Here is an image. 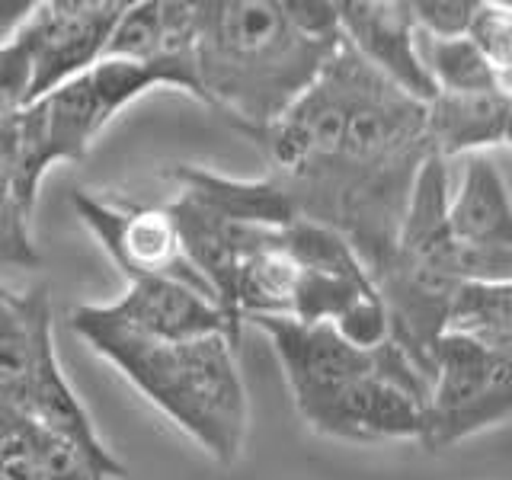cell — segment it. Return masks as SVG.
Here are the masks:
<instances>
[{
	"mask_svg": "<svg viewBox=\"0 0 512 480\" xmlns=\"http://www.w3.org/2000/svg\"><path fill=\"white\" fill-rule=\"evenodd\" d=\"M0 480H45L36 468V461L29 455L23 429H20V436L0 452Z\"/></svg>",
	"mask_w": 512,
	"mask_h": 480,
	"instance_id": "26",
	"label": "cell"
},
{
	"mask_svg": "<svg viewBox=\"0 0 512 480\" xmlns=\"http://www.w3.org/2000/svg\"><path fill=\"white\" fill-rule=\"evenodd\" d=\"M32 212L10 183H0V269H39L42 253L32 244Z\"/></svg>",
	"mask_w": 512,
	"mask_h": 480,
	"instance_id": "23",
	"label": "cell"
},
{
	"mask_svg": "<svg viewBox=\"0 0 512 480\" xmlns=\"http://www.w3.org/2000/svg\"><path fill=\"white\" fill-rule=\"evenodd\" d=\"M26 420L42 426L45 432H52V436H58L64 442H71L74 448H80V452L100 468V474L106 480L125 477V464L109 452L100 436H96L90 413L84 410V404L77 400L74 388L61 372V362L55 352V336L45 340V346L39 349L36 368H32Z\"/></svg>",
	"mask_w": 512,
	"mask_h": 480,
	"instance_id": "13",
	"label": "cell"
},
{
	"mask_svg": "<svg viewBox=\"0 0 512 480\" xmlns=\"http://www.w3.org/2000/svg\"><path fill=\"white\" fill-rule=\"evenodd\" d=\"M298 218L343 234L372 279L388 263L426 164V106L343 42L301 100L250 135Z\"/></svg>",
	"mask_w": 512,
	"mask_h": 480,
	"instance_id": "1",
	"label": "cell"
},
{
	"mask_svg": "<svg viewBox=\"0 0 512 480\" xmlns=\"http://www.w3.org/2000/svg\"><path fill=\"white\" fill-rule=\"evenodd\" d=\"M512 122V93H436L426 103V141L429 151L452 160L458 154H484L487 148L506 144Z\"/></svg>",
	"mask_w": 512,
	"mask_h": 480,
	"instance_id": "15",
	"label": "cell"
},
{
	"mask_svg": "<svg viewBox=\"0 0 512 480\" xmlns=\"http://www.w3.org/2000/svg\"><path fill=\"white\" fill-rule=\"evenodd\" d=\"M160 87L151 68L132 61L103 58L87 74H80L58 90L32 100L13 119L16 132V173L13 186L20 202L36 208L39 186L48 167L58 160L77 164L90 154L96 135L112 122L116 112L132 106L138 96Z\"/></svg>",
	"mask_w": 512,
	"mask_h": 480,
	"instance_id": "5",
	"label": "cell"
},
{
	"mask_svg": "<svg viewBox=\"0 0 512 480\" xmlns=\"http://www.w3.org/2000/svg\"><path fill=\"white\" fill-rule=\"evenodd\" d=\"M167 212L176 224V231H180L186 260L202 276V282L212 288L218 308L224 320H228L231 340L237 346L240 327H244V320H240V311H237V276H240V266H244V256L269 228L237 224L231 218L212 212V208L202 205L199 199H192L189 192H180V196L167 205Z\"/></svg>",
	"mask_w": 512,
	"mask_h": 480,
	"instance_id": "10",
	"label": "cell"
},
{
	"mask_svg": "<svg viewBox=\"0 0 512 480\" xmlns=\"http://www.w3.org/2000/svg\"><path fill=\"white\" fill-rule=\"evenodd\" d=\"M500 356H512V282L461 285L448 330Z\"/></svg>",
	"mask_w": 512,
	"mask_h": 480,
	"instance_id": "18",
	"label": "cell"
},
{
	"mask_svg": "<svg viewBox=\"0 0 512 480\" xmlns=\"http://www.w3.org/2000/svg\"><path fill=\"white\" fill-rule=\"evenodd\" d=\"M375 285L388 311L391 343L429 381L448 314L464 285L448 231V160L429 154L420 167L397 244Z\"/></svg>",
	"mask_w": 512,
	"mask_h": 480,
	"instance_id": "4",
	"label": "cell"
},
{
	"mask_svg": "<svg viewBox=\"0 0 512 480\" xmlns=\"http://www.w3.org/2000/svg\"><path fill=\"white\" fill-rule=\"evenodd\" d=\"M448 231L464 285L512 282V196L487 154L464 157L461 180L448 189Z\"/></svg>",
	"mask_w": 512,
	"mask_h": 480,
	"instance_id": "8",
	"label": "cell"
},
{
	"mask_svg": "<svg viewBox=\"0 0 512 480\" xmlns=\"http://www.w3.org/2000/svg\"><path fill=\"white\" fill-rule=\"evenodd\" d=\"M29 106V58L20 45L0 48V128Z\"/></svg>",
	"mask_w": 512,
	"mask_h": 480,
	"instance_id": "25",
	"label": "cell"
},
{
	"mask_svg": "<svg viewBox=\"0 0 512 480\" xmlns=\"http://www.w3.org/2000/svg\"><path fill=\"white\" fill-rule=\"evenodd\" d=\"M512 416V356H500L471 343L468 336L445 333L429 375L426 448H445Z\"/></svg>",
	"mask_w": 512,
	"mask_h": 480,
	"instance_id": "6",
	"label": "cell"
},
{
	"mask_svg": "<svg viewBox=\"0 0 512 480\" xmlns=\"http://www.w3.org/2000/svg\"><path fill=\"white\" fill-rule=\"evenodd\" d=\"M103 311L116 324L157 343H192L218 333L231 340L228 320H224L218 301L173 279L128 282V292L119 301L103 304Z\"/></svg>",
	"mask_w": 512,
	"mask_h": 480,
	"instance_id": "12",
	"label": "cell"
},
{
	"mask_svg": "<svg viewBox=\"0 0 512 480\" xmlns=\"http://www.w3.org/2000/svg\"><path fill=\"white\" fill-rule=\"evenodd\" d=\"M32 10H36V4H29V0H0V48L16 42Z\"/></svg>",
	"mask_w": 512,
	"mask_h": 480,
	"instance_id": "27",
	"label": "cell"
},
{
	"mask_svg": "<svg viewBox=\"0 0 512 480\" xmlns=\"http://www.w3.org/2000/svg\"><path fill=\"white\" fill-rule=\"evenodd\" d=\"M23 439L45 480H106L80 448L52 436V432H45L36 423L23 420Z\"/></svg>",
	"mask_w": 512,
	"mask_h": 480,
	"instance_id": "21",
	"label": "cell"
},
{
	"mask_svg": "<svg viewBox=\"0 0 512 480\" xmlns=\"http://www.w3.org/2000/svg\"><path fill=\"white\" fill-rule=\"evenodd\" d=\"M71 327L218 464H234L247 439V388L224 333L192 343H157L116 324L103 304H80Z\"/></svg>",
	"mask_w": 512,
	"mask_h": 480,
	"instance_id": "3",
	"label": "cell"
},
{
	"mask_svg": "<svg viewBox=\"0 0 512 480\" xmlns=\"http://www.w3.org/2000/svg\"><path fill=\"white\" fill-rule=\"evenodd\" d=\"M77 218L87 224L90 234L100 240L106 256L128 282L135 279H173L212 295V288L186 260L180 231L164 208H141V205H116L96 199L93 192L77 189L71 196ZM215 298V295H212Z\"/></svg>",
	"mask_w": 512,
	"mask_h": 480,
	"instance_id": "9",
	"label": "cell"
},
{
	"mask_svg": "<svg viewBox=\"0 0 512 480\" xmlns=\"http://www.w3.org/2000/svg\"><path fill=\"white\" fill-rule=\"evenodd\" d=\"M420 58L439 93H487L503 90L484 52L468 39H429L420 36Z\"/></svg>",
	"mask_w": 512,
	"mask_h": 480,
	"instance_id": "19",
	"label": "cell"
},
{
	"mask_svg": "<svg viewBox=\"0 0 512 480\" xmlns=\"http://www.w3.org/2000/svg\"><path fill=\"white\" fill-rule=\"evenodd\" d=\"M52 336V301L42 285L20 295L0 285V407L26 416L32 368Z\"/></svg>",
	"mask_w": 512,
	"mask_h": 480,
	"instance_id": "14",
	"label": "cell"
},
{
	"mask_svg": "<svg viewBox=\"0 0 512 480\" xmlns=\"http://www.w3.org/2000/svg\"><path fill=\"white\" fill-rule=\"evenodd\" d=\"M468 39L484 52L503 90L512 93V4H480Z\"/></svg>",
	"mask_w": 512,
	"mask_h": 480,
	"instance_id": "22",
	"label": "cell"
},
{
	"mask_svg": "<svg viewBox=\"0 0 512 480\" xmlns=\"http://www.w3.org/2000/svg\"><path fill=\"white\" fill-rule=\"evenodd\" d=\"M279 231H263L240 266L237 311L244 324L250 317H292L301 263L288 253Z\"/></svg>",
	"mask_w": 512,
	"mask_h": 480,
	"instance_id": "17",
	"label": "cell"
},
{
	"mask_svg": "<svg viewBox=\"0 0 512 480\" xmlns=\"http://www.w3.org/2000/svg\"><path fill=\"white\" fill-rule=\"evenodd\" d=\"M506 144H509V148H512V122H509V132H506Z\"/></svg>",
	"mask_w": 512,
	"mask_h": 480,
	"instance_id": "29",
	"label": "cell"
},
{
	"mask_svg": "<svg viewBox=\"0 0 512 480\" xmlns=\"http://www.w3.org/2000/svg\"><path fill=\"white\" fill-rule=\"evenodd\" d=\"M340 10L343 42L356 52L368 68L407 93L416 103L436 100V84L420 58V32H416L407 4H368V0H346Z\"/></svg>",
	"mask_w": 512,
	"mask_h": 480,
	"instance_id": "11",
	"label": "cell"
},
{
	"mask_svg": "<svg viewBox=\"0 0 512 480\" xmlns=\"http://www.w3.org/2000/svg\"><path fill=\"white\" fill-rule=\"evenodd\" d=\"M173 183H180V192H189L212 212L231 218L237 224H250V228H269L279 231L298 221L295 199L272 173L260 180H234L205 167H176L167 173Z\"/></svg>",
	"mask_w": 512,
	"mask_h": 480,
	"instance_id": "16",
	"label": "cell"
},
{
	"mask_svg": "<svg viewBox=\"0 0 512 480\" xmlns=\"http://www.w3.org/2000/svg\"><path fill=\"white\" fill-rule=\"evenodd\" d=\"M167 42V0H144V4H128L112 29L106 55L116 61L144 64L154 71V64L164 55Z\"/></svg>",
	"mask_w": 512,
	"mask_h": 480,
	"instance_id": "20",
	"label": "cell"
},
{
	"mask_svg": "<svg viewBox=\"0 0 512 480\" xmlns=\"http://www.w3.org/2000/svg\"><path fill=\"white\" fill-rule=\"evenodd\" d=\"M128 4L119 0H48L36 4L16 45L29 58V103L87 74L103 61L112 29Z\"/></svg>",
	"mask_w": 512,
	"mask_h": 480,
	"instance_id": "7",
	"label": "cell"
},
{
	"mask_svg": "<svg viewBox=\"0 0 512 480\" xmlns=\"http://www.w3.org/2000/svg\"><path fill=\"white\" fill-rule=\"evenodd\" d=\"M480 0H413L407 13L420 36L429 39H461L468 36Z\"/></svg>",
	"mask_w": 512,
	"mask_h": 480,
	"instance_id": "24",
	"label": "cell"
},
{
	"mask_svg": "<svg viewBox=\"0 0 512 480\" xmlns=\"http://www.w3.org/2000/svg\"><path fill=\"white\" fill-rule=\"evenodd\" d=\"M340 42L311 39L288 20L282 0H199V84L205 106L247 138L292 109Z\"/></svg>",
	"mask_w": 512,
	"mask_h": 480,
	"instance_id": "2",
	"label": "cell"
},
{
	"mask_svg": "<svg viewBox=\"0 0 512 480\" xmlns=\"http://www.w3.org/2000/svg\"><path fill=\"white\" fill-rule=\"evenodd\" d=\"M23 420L26 416H16V413H10L7 407H0V452L20 436V429H23Z\"/></svg>",
	"mask_w": 512,
	"mask_h": 480,
	"instance_id": "28",
	"label": "cell"
}]
</instances>
